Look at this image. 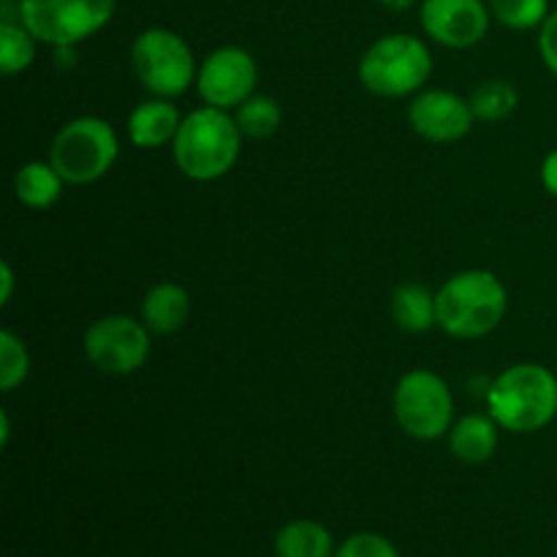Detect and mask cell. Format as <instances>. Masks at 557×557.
I'll list each match as a JSON object with an SVG mask.
<instances>
[{
  "instance_id": "6da1fadb",
  "label": "cell",
  "mask_w": 557,
  "mask_h": 557,
  "mask_svg": "<svg viewBox=\"0 0 557 557\" xmlns=\"http://www.w3.org/2000/svg\"><path fill=\"white\" fill-rule=\"evenodd\" d=\"M239 152H243V131L234 114L207 103L185 114L172 141L174 166L196 183L226 177L237 166Z\"/></svg>"
},
{
  "instance_id": "7a4b0ae2",
  "label": "cell",
  "mask_w": 557,
  "mask_h": 557,
  "mask_svg": "<svg viewBox=\"0 0 557 557\" xmlns=\"http://www.w3.org/2000/svg\"><path fill=\"white\" fill-rule=\"evenodd\" d=\"M509 310V292L490 270H462L435 292L438 330L457 341H479L500 326Z\"/></svg>"
},
{
  "instance_id": "3957f363",
  "label": "cell",
  "mask_w": 557,
  "mask_h": 557,
  "mask_svg": "<svg viewBox=\"0 0 557 557\" xmlns=\"http://www.w3.org/2000/svg\"><path fill=\"white\" fill-rule=\"evenodd\" d=\"M487 413L506 433H539L557 417V375L536 362L511 364L490 384Z\"/></svg>"
},
{
  "instance_id": "277c9868",
  "label": "cell",
  "mask_w": 557,
  "mask_h": 557,
  "mask_svg": "<svg viewBox=\"0 0 557 557\" xmlns=\"http://www.w3.org/2000/svg\"><path fill=\"white\" fill-rule=\"evenodd\" d=\"M359 82L379 98H408L424 90L433 76V52L411 33H389L364 49Z\"/></svg>"
},
{
  "instance_id": "5b68a950",
  "label": "cell",
  "mask_w": 557,
  "mask_h": 557,
  "mask_svg": "<svg viewBox=\"0 0 557 557\" xmlns=\"http://www.w3.org/2000/svg\"><path fill=\"white\" fill-rule=\"evenodd\" d=\"M120 156V139L112 125L96 114L69 120L49 145V163L65 185H92L112 172Z\"/></svg>"
},
{
  "instance_id": "8992f818",
  "label": "cell",
  "mask_w": 557,
  "mask_h": 557,
  "mask_svg": "<svg viewBox=\"0 0 557 557\" xmlns=\"http://www.w3.org/2000/svg\"><path fill=\"white\" fill-rule=\"evenodd\" d=\"M131 69L147 92L158 98H180L196 85L194 49L169 27H147L131 44Z\"/></svg>"
},
{
  "instance_id": "52a82bcc",
  "label": "cell",
  "mask_w": 557,
  "mask_h": 557,
  "mask_svg": "<svg viewBox=\"0 0 557 557\" xmlns=\"http://www.w3.org/2000/svg\"><path fill=\"white\" fill-rule=\"evenodd\" d=\"M117 0H20L16 16L47 47H79L112 22Z\"/></svg>"
},
{
  "instance_id": "ba28073f",
  "label": "cell",
  "mask_w": 557,
  "mask_h": 557,
  "mask_svg": "<svg viewBox=\"0 0 557 557\" xmlns=\"http://www.w3.org/2000/svg\"><path fill=\"white\" fill-rule=\"evenodd\" d=\"M392 411L403 433L417 441H435L449 435L455 424V397L433 370H408L395 386Z\"/></svg>"
},
{
  "instance_id": "9c48e42d",
  "label": "cell",
  "mask_w": 557,
  "mask_h": 557,
  "mask_svg": "<svg viewBox=\"0 0 557 557\" xmlns=\"http://www.w3.org/2000/svg\"><path fill=\"white\" fill-rule=\"evenodd\" d=\"M152 332L141 319L112 313L92 321L85 332V357L107 375H131L141 370L152 351Z\"/></svg>"
},
{
  "instance_id": "30bf717a",
  "label": "cell",
  "mask_w": 557,
  "mask_h": 557,
  "mask_svg": "<svg viewBox=\"0 0 557 557\" xmlns=\"http://www.w3.org/2000/svg\"><path fill=\"white\" fill-rule=\"evenodd\" d=\"M259 65L256 58L243 47H218L199 63L196 90L207 107L234 112L243 101L256 92Z\"/></svg>"
},
{
  "instance_id": "8fae6325",
  "label": "cell",
  "mask_w": 557,
  "mask_h": 557,
  "mask_svg": "<svg viewBox=\"0 0 557 557\" xmlns=\"http://www.w3.org/2000/svg\"><path fill=\"white\" fill-rule=\"evenodd\" d=\"M419 22L430 41L446 49H471L490 30L487 0H422Z\"/></svg>"
},
{
  "instance_id": "7c38bea8",
  "label": "cell",
  "mask_w": 557,
  "mask_h": 557,
  "mask_svg": "<svg viewBox=\"0 0 557 557\" xmlns=\"http://www.w3.org/2000/svg\"><path fill=\"white\" fill-rule=\"evenodd\" d=\"M408 123L422 139L433 145H451L471 134L476 114L471 101L451 90H422L408 103Z\"/></svg>"
},
{
  "instance_id": "4fadbf2b",
  "label": "cell",
  "mask_w": 557,
  "mask_h": 557,
  "mask_svg": "<svg viewBox=\"0 0 557 557\" xmlns=\"http://www.w3.org/2000/svg\"><path fill=\"white\" fill-rule=\"evenodd\" d=\"M180 123H183V114L174 107L172 98L152 96L128 114L125 131H128V139L134 147H139V150H158V147L172 145L180 131Z\"/></svg>"
},
{
  "instance_id": "5bb4252c",
  "label": "cell",
  "mask_w": 557,
  "mask_h": 557,
  "mask_svg": "<svg viewBox=\"0 0 557 557\" xmlns=\"http://www.w3.org/2000/svg\"><path fill=\"white\" fill-rule=\"evenodd\" d=\"M190 294L180 283H158L141 299V321L152 335H174L190 319Z\"/></svg>"
},
{
  "instance_id": "9a60e30c",
  "label": "cell",
  "mask_w": 557,
  "mask_h": 557,
  "mask_svg": "<svg viewBox=\"0 0 557 557\" xmlns=\"http://www.w3.org/2000/svg\"><path fill=\"white\" fill-rule=\"evenodd\" d=\"M449 449L468 466H482L495 455L500 441V424L490 413H466L449 430Z\"/></svg>"
},
{
  "instance_id": "2e32d148",
  "label": "cell",
  "mask_w": 557,
  "mask_h": 557,
  "mask_svg": "<svg viewBox=\"0 0 557 557\" xmlns=\"http://www.w3.org/2000/svg\"><path fill=\"white\" fill-rule=\"evenodd\" d=\"M65 180L49 161H27L14 174V196L30 210H49L63 196Z\"/></svg>"
},
{
  "instance_id": "e0dca14e",
  "label": "cell",
  "mask_w": 557,
  "mask_h": 557,
  "mask_svg": "<svg viewBox=\"0 0 557 557\" xmlns=\"http://www.w3.org/2000/svg\"><path fill=\"white\" fill-rule=\"evenodd\" d=\"M392 319L403 332L422 335L438 326L435 313V294L422 283H400L392 292Z\"/></svg>"
},
{
  "instance_id": "ac0fdd59",
  "label": "cell",
  "mask_w": 557,
  "mask_h": 557,
  "mask_svg": "<svg viewBox=\"0 0 557 557\" xmlns=\"http://www.w3.org/2000/svg\"><path fill=\"white\" fill-rule=\"evenodd\" d=\"M275 557H335V539L321 522L292 520L275 533Z\"/></svg>"
},
{
  "instance_id": "d6986e66",
  "label": "cell",
  "mask_w": 557,
  "mask_h": 557,
  "mask_svg": "<svg viewBox=\"0 0 557 557\" xmlns=\"http://www.w3.org/2000/svg\"><path fill=\"white\" fill-rule=\"evenodd\" d=\"M36 47L38 38L22 25L20 16H9L5 14L0 20V71L5 76L22 74L33 65L36 60Z\"/></svg>"
},
{
  "instance_id": "ffe728a7",
  "label": "cell",
  "mask_w": 557,
  "mask_h": 557,
  "mask_svg": "<svg viewBox=\"0 0 557 557\" xmlns=\"http://www.w3.org/2000/svg\"><path fill=\"white\" fill-rule=\"evenodd\" d=\"M234 120H237L239 131H243V136H248V139H270V136H275L277 128H281L283 109L272 96H259V92H253L248 101H243L234 109Z\"/></svg>"
},
{
  "instance_id": "44dd1931",
  "label": "cell",
  "mask_w": 557,
  "mask_h": 557,
  "mask_svg": "<svg viewBox=\"0 0 557 557\" xmlns=\"http://www.w3.org/2000/svg\"><path fill=\"white\" fill-rule=\"evenodd\" d=\"M468 101H471L476 120H482V123H500V120H509L517 112L520 92H517V87L511 82L487 79L471 92Z\"/></svg>"
},
{
  "instance_id": "7402d4cb",
  "label": "cell",
  "mask_w": 557,
  "mask_h": 557,
  "mask_svg": "<svg viewBox=\"0 0 557 557\" xmlns=\"http://www.w3.org/2000/svg\"><path fill=\"white\" fill-rule=\"evenodd\" d=\"M490 14L509 30H533L549 16V0H487Z\"/></svg>"
},
{
  "instance_id": "603a6c76",
  "label": "cell",
  "mask_w": 557,
  "mask_h": 557,
  "mask_svg": "<svg viewBox=\"0 0 557 557\" xmlns=\"http://www.w3.org/2000/svg\"><path fill=\"white\" fill-rule=\"evenodd\" d=\"M30 375V351L11 330L0 332V389L14 392Z\"/></svg>"
},
{
  "instance_id": "cb8c5ba5",
  "label": "cell",
  "mask_w": 557,
  "mask_h": 557,
  "mask_svg": "<svg viewBox=\"0 0 557 557\" xmlns=\"http://www.w3.org/2000/svg\"><path fill=\"white\" fill-rule=\"evenodd\" d=\"M335 557H400V553H397L395 544L386 536H381V533L362 531L348 536L346 542L335 549Z\"/></svg>"
},
{
  "instance_id": "d4e9b609",
  "label": "cell",
  "mask_w": 557,
  "mask_h": 557,
  "mask_svg": "<svg viewBox=\"0 0 557 557\" xmlns=\"http://www.w3.org/2000/svg\"><path fill=\"white\" fill-rule=\"evenodd\" d=\"M539 54H542L544 65L557 76V9L549 11L544 25L539 27Z\"/></svg>"
},
{
  "instance_id": "484cf974",
  "label": "cell",
  "mask_w": 557,
  "mask_h": 557,
  "mask_svg": "<svg viewBox=\"0 0 557 557\" xmlns=\"http://www.w3.org/2000/svg\"><path fill=\"white\" fill-rule=\"evenodd\" d=\"M542 183H544V190H547L549 196H555V199H557V150H553L547 158H544Z\"/></svg>"
},
{
  "instance_id": "4316f807",
  "label": "cell",
  "mask_w": 557,
  "mask_h": 557,
  "mask_svg": "<svg viewBox=\"0 0 557 557\" xmlns=\"http://www.w3.org/2000/svg\"><path fill=\"white\" fill-rule=\"evenodd\" d=\"M14 297V270L9 261H0V305H9Z\"/></svg>"
},
{
  "instance_id": "83f0119b",
  "label": "cell",
  "mask_w": 557,
  "mask_h": 557,
  "mask_svg": "<svg viewBox=\"0 0 557 557\" xmlns=\"http://www.w3.org/2000/svg\"><path fill=\"white\" fill-rule=\"evenodd\" d=\"M379 3L389 11H408V9H413L419 0H379Z\"/></svg>"
},
{
  "instance_id": "f1b7e54d",
  "label": "cell",
  "mask_w": 557,
  "mask_h": 557,
  "mask_svg": "<svg viewBox=\"0 0 557 557\" xmlns=\"http://www.w3.org/2000/svg\"><path fill=\"white\" fill-rule=\"evenodd\" d=\"M9 435H11L9 411H0V446H9Z\"/></svg>"
}]
</instances>
